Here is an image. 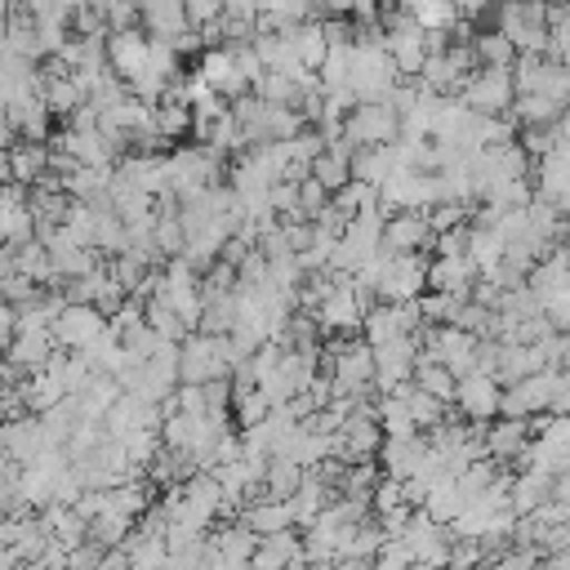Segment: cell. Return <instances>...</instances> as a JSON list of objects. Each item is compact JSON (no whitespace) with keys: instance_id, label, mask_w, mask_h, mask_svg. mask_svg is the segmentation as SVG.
<instances>
[{"instance_id":"6da1fadb","label":"cell","mask_w":570,"mask_h":570,"mask_svg":"<svg viewBox=\"0 0 570 570\" xmlns=\"http://www.w3.org/2000/svg\"><path fill=\"white\" fill-rule=\"evenodd\" d=\"M227 156L205 147V142H183L169 151V191L187 196V191H205V187H223L227 183Z\"/></svg>"},{"instance_id":"7a4b0ae2","label":"cell","mask_w":570,"mask_h":570,"mask_svg":"<svg viewBox=\"0 0 570 570\" xmlns=\"http://www.w3.org/2000/svg\"><path fill=\"white\" fill-rule=\"evenodd\" d=\"M494 31L508 36L517 53H548V4H499Z\"/></svg>"},{"instance_id":"3957f363","label":"cell","mask_w":570,"mask_h":570,"mask_svg":"<svg viewBox=\"0 0 570 570\" xmlns=\"http://www.w3.org/2000/svg\"><path fill=\"white\" fill-rule=\"evenodd\" d=\"M512 98H517L512 71H499V67H476L463 80V89H459V102L472 116H508L512 111Z\"/></svg>"},{"instance_id":"277c9868","label":"cell","mask_w":570,"mask_h":570,"mask_svg":"<svg viewBox=\"0 0 570 570\" xmlns=\"http://www.w3.org/2000/svg\"><path fill=\"white\" fill-rule=\"evenodd\" d=\"M379 303H419L428 294V258L423 254H383V272L374 285Z\"/></svg>"},{"instance_id":"5b68a950","label":"cell","mask_w":570,"mask_h":570,"mask_svg":"<svg viewBox=\"0 0 570 570\" xmlns=\"http://www.w3.org/2000/svg\"><path fill=\"white\" fill-rule=\"evenodd\" d=\"M343 138L361 151V147H392L401 142V116L387 102H356L343 120Z\"/></svg>"},{"instance_id":"8992f818","label":"cell","mask_w":570,"mask_h":570,"mask_svg":"<svg viewBox=\"0 0 570 570\" xmlns=\"http://www.w3.org/2000/svg\"><path fill=\"white\" fill-rule=\"evenodd\" d=\"M361 321H365V307L352 294V276H338V289L316 307L321 343H330V338H361Z\"/></svg>"},{"instance_id":"52a82bcc","label":"cell","mask_w":570,"mask_h":570,"mask_svg":"<svg viewBox=\"0 0 570 570\" xmlns=\"http://www.w3.org/2000/svg\"><path fill=\"white\" fill-rule=\"evenodd\" d=\"M423 321H419V303H374L361 321V343L370 347H383L392 338H410L419 334Z\"/></svg>"},{"instance_id":"ba28073f","label":"cell","mask_w":570,"mask_h":570,"mask_svg":"<svg viewBox=\"0 0 570 570\" xmlns=\"http://www.w3.org/2000/svg\"><path fill=\"white\" fill-rule=\"evenodd\" d=\"M374 352V392H396L414 379V361H419V334L410 338H392L383 347H370Z\"/></svg>"},{"instance_id":"9c48e42d","label":"cell","mask_w":570,"mask_h":570,"mask_svg":"<svg viewBox=\"0 0 570 570\" xmlns=\"http://www.w3.org/2000/svg\"><path fill=\"white\" fill-rule=\"evenodd\" d=\"M45 450H53V445H49L45 423H40L36 414H18V419H4V423H0V454H4V463L27 468V463H36Z\"/></svg>"},{"instance_id":"30bf717a","label":"cell","mask_w":570,"mask_h":570,"mask_svg":"<svg viewBox=\"0 0 570 570\" xmlns=\"http://www.w3.org/2000/svg\"><path fill=\"white\" fill-rule=\"evenodd\" d=\"M102 330H107V316L98 307H85V303H67L62 316L49 325L58 352H85Z\"/></svg>"},{"instance_id":"8fae6325","label":"cell","mask_w":570,"mask_h":570,"mask_svg":"<svg viewBox=\"0 0 570 570\" xmlns=\"http://www.w3.org/2000/svg\"><path fill=\"white\" fill-rule=\"evenodd\" d=\"M40 102L49 107V116L67 120L71 111L85 107V85L71 71H62L58 58H49V62H40Z\"/></svg>"},{"instance_id":"7c38bea8","label":"cell","mask_w":570,"mask_h":570,"mask_svg":"<svg viewBox=\"0 0 570 570\" xmlns=\"http://www.w3.org/2000/svg\"><path fill=\"white\" fill-rule=\"evenodd\" d=\"M499 383L490 374H468L459 379V392H454V410L463 423H494L499 419Z\"/></svg>"},{"instance_id":"4fadbf2b","label":"cell","mask_w":570,"mask_h":570,"mask_svg":"<svg viewBox=\"0 0 570 570\" xmlns=\"http://www.w3.org/2000/svg\"><path fill=\"white\" fill-rule=\"evenodd\" d=\"M379 254H432V227L423 214H392L383 218V249Z\"/></svg>"},{"instance_id":"5bb4252c","label":"cell","mask_w":570,"mask_h":570,"mask_svg":"<svg viewBox=\"0 0 570 570\" xmlns=\"http://www.w3.org/2000/svg\"><path fill=\"white\" fill-rule=\"evenodd\" d=\"M374 463H379V472L387 476V481H410V476H419L423 472V463H428V436H405V441H383L379 445V454H374Z\"/></svg>"},{"instance_id":"9a60e30c","label":"cell","mask_w":570,"mask_h":570,"mask_svg":"<svg viewBox=\"0 0 570 570\" xmlns=\"http://www.w3.org/2000/svg\"><path fill=\"white\" fill-rule=\"evenodd\" d=\"M196 76L223 98V102H236V98H245L249 94V85L240 80V71H236V62H232V53L218 45V49H205L200 58H196Z\"/></svg>"},{"instance_id":"2e32d148","label":"cell","mask_w":570,"mask_h":570,"mask_svg":"<svg viewBox=\"0 0 570 570\" xmlns=\"http://www.w3.org/2000/svg\"><path fill=\"white\" fill-rule=\"evenodd\" d=\"M214 379H227L209 352V338L205 334H187L178 343V387H205Z\"/></svg>"},{"instance_id":"e0dca14e","label":"cell","mask_w":570,"mask_h":570,"mask_svg":"<svg viewBox=\"0 0 570 570\" xmlns=\"http://www.w3.org/2000/svg\"><path fill=\"white\" fill-rule=\"evenodd\" d=\"M236 521L254 534V539H272V534H289L294 530V512H289V499H249L240 512H236Z\"/></svg>"},{"instance_id":"ac0fdd59","label":"cell","mask_w":570,"mask_h":570,"mask_svg":"<svg viewBox=\"0 0 570 570\" xmlns=\"http://www.w3.org/2000/svg\"><path fill=\"white\" fill-rule=\"evenodd\" d=\"M36 240V218L27 209V187H0V245Z\"/></svg>"},{"instance_id":"d6986e66","label":"cell","mask_w":570,"mask_h":570,"mask_svg":"<svg viewBox=\"0 0 570 570\" xmlns=\"http://www.w3.org/2000/svg\"><path fill=\"white\" fill-rule=\"evenodd\" d=\"M53 352H58V343H53V334H49V330H18V334H13V343H9L0 356H4V361H13V365L31 379V374H40V370L49 365V356H53Z\"/></svg>"},{"instance_id":"ffe728a7","label":"cell","mask_w":570,"mask_h":570,"mask_svg":"<svg viewBox=\"0 0 570 570\" xmlns=\"http://www.w3.org/2000/svg\"><path fill=\"white\" fill-rule=\"evenodd\" d=\"M138 22H142V36L147 40H174L187 31V4L183 0H151V4H138Z\"/></svg>"},{"instance_id":"44dd1931","label":"cell","mask_w":570,"mask_h":570,"mask_svg":"<svg viewBox=\"0 0 570 570\" xmlns=\"http://www.w3.org/2000/svg\"><path fill=\"white\" fill-rule=\"evenodd\" d=\"M147 67V36L142 31H116L107 36V71L120 80H134Z\"/></svg>"},{"instance_id":"7402d4cb","label":"cell","mask_w":570,"mask_h":570,"mask_svg":"<svg viewBox=\"0 0 570 570\" xmlns=\"http://www.w3.org/2000/svg\"><path fill=\"white\" fill-rule=\"evenodd\" d=\"M4 160H9V183L13 187H36L45 174H49V142H13L9 151H4Z\"/></svg>"},{"instance_id":"603a6c76","label":"cell","mask_w":570,"mask_h":570,"mask_svg":"<svg viewBox=\"0 0 570 570\" xmlns=\"http://www.w3.org/2000/svg\"><path fill=\"white\" fill-rule=\"evenodd\" d=\"M472 281H476V267H472L468 254H459V258H428V289L432 294H459V298H468Z\"/></svg>"},{"instance_id":"cb8c5ba5","label":"cell","mask_w":570,"mask_h":570,"mask_svg":"<svg viewBox=\"0 0 570 570\" xmlns=\"http://www.w3.org/2000/svg\"><path fill=\"white\" fill-rule=\"evenodd\" d=\"M512 125L525 134V129H557V120L566 116V107L557 102V98H548V94H517L512 98Z\"/></svg>"},{"instance_id":"d4e9b609","label":"cell","mask_w":570,"mask_h":570,"mask_svg":"<svg viewBox=\"0 0 570 570\" xmlns=\"http://www.w3.org/2000/svg\"><path fill=\"white\" fill-rule=\"evenodd\" d=\"M543 503H552V476L548 472H512V490H508L512 517H534Z\"/></svg>"},{"instance_id":"484cf974","label":"cell","mask_w":570,"mask_h":570,"mask_svg":"<svg viewBox=\"0 0 570 570\" xmlns=\"http://www.w3.org/2000/svg\"><path fill=\"white\" fill-rule=\"evenodd\" d=\"M525 445H530V423H517V419H494V423H485V459L508 463V459H517Z\"/></svg>"},{"instance_id":"4316f807","label":"cell","mask_w":570,"mask_h":570,"mask_svg":"<svg viewBox=\"0 0 570 570\" xmlns=\"http://www.w3.org/2000/svg\"><path fill=\"white\" fill-rule=\"evenodd\" d=\"M396 147V142H392ZM392 147H361L352 156V183H365V187H383L392 174H396V151Z\"/></svg>"},{"instance_id":"83f0119b","label":"cell","mask_w":570,"mask_h":570,"mask_svg":"<svg viewBox=\"0 0 570 570\" xmlns=\"http://www.w3.org/2000/svg\"><path fill=\"white\" fill-rule=\"evenodd\" d=\"M151 134H156L165 147H169V142L183 147V138H191V107H187V102H174V98L156 102V107H151Z\"/></svg>"},{"instance_id":"f1b7e54d","label":"cell","mask_w":570,"mask_h":570,"mask_svg":"<svg viewBox=\"0 0 570 570\" xmlns=\"http://www.w3.org/2000/svg\"><path fill=\"white\" fill-rule=\"evenodd\" d=\"M18 401H22V410L27 414H49L58 401H67V392H62V383L49 374V370H40V374H31V379H22V387H18Z\"/></svg>"},{"instance_id":"f546056e","label":"cell","mask_w":570,"mask_h":570,"mask_svg":"<svg viewBox=\"0 0 570 570\" xmlns=\"http://www.w3.org/2000/svg\"><path fill=\"white\" fill-rule=\"evenodd\" d=\"M338 436H343V450H347V459H352V463L374 459V454H379V445H383L379 419H356V414H352V419L338 428Z\"/></svg>"},{"instance_id":"4dcf8cb0","label":"cell","mask_w":570,"mask_h":570,"mask_svg":"<svg viewBox=\"0 0 570 570\" xmlns=\"http://www.w3.org/2000/svg\"><path fill=\"white\" fill-rule=\"evenodd\" d=\"M419 392H428L432 401H441V405H454V392H459V379L441 365V361H414V379H410Z\"/></svg>"},{"instance_id":"1f68e13d","label":"cell","mask_w":570,"mask_h":570,"mask_svg":"<svg viewBox=\"0 0 570 570\" xmlns=\"http://www.w3.org/2000/svg\"><path fill=\"white\" fill-rule=\"evenodd\" d=\"M472 58H476V67L512 71L517 49H512V40H508V36H499V31L490 27V31H472Z\"/></svg>"},{"instance_id":"d6a6232c","label":"cell","mask_w":570,"mask_h":570,"mask_svg":"<svg viewBox=\"0 0 570 570\" xmlns=\"http://www.w3.org/2000/svg\"><path fill=\"white\" fill-rule=\"evenodd\" d=\"M289 45H294V58H298V67L307 71V76H316V67L325 62V36H321V22L312 18V22H303V27H294L289 31Z\"/></svg>"},{"instance_id":"836d02e7","label":"cell","mask_w":570,"mask_h":570,"mask_svg":"<svg viewBox=\"0 0 570 570\" xmlns=\"http://www.w3.org/2000/svg\"><path fill=\"white\" fill-rule=\"evenodd\" d=\"M423 512H428L436 525H450V521L463 512V494H459V485H454V472H445V476H441V481L428 490Z\"/></svg>"},{"instance_id":"e575fe53","label":"cell","mask_w":570,"mask_h":570,"mask_svg":"<svg viewBox=\"0 0 570 570\" xmlns=\"http://www.w3.org/2000/svg\"><path fill=\"white\" fill-rule=\"evenodd\" d=\"M303 468L289 463V459H267V472H263V499H294L298 485H303Z\"/></svg>"},{"instance_id":"d590c367","label":"cell","mask_w":570,"mask_h":570,"mask_svg":"<svg viewBox=\"0 0 570 570\" xmlns=\"http://www.w3.org/2000/svg\"><path fill=\"white\" fill-rule=\"evenodd\" d=\"M307 169H312V178H316V183H321L330 196H334V191H343V187L352 183V156L330 151V147H325V151H321V156H316Z\"/></svg>"},{"instance_id":"8d00e7d4","label":"cell","mask_w":570,"mask_h":570,"mask_svg":"<svg viewBox=\"0 0 570 570\" xmlns=\"http://www.w3.org/2000/svg\"><path fill=\"white\" fill-rule=\"evenodd\" d=\"M330 205L352 223L356 214H374V209H379V191H374V187H365V183H347L343 191H334V196H330Z\"/></svg>"},{"instance_id":"74e56055","label":"cell","mask_w":570,"mask_h":570,"mask_svg":"<svg viewBox=\"0 0 570 570\" xmlns=\"http://www.w3.org/2000/svg\"><path fill=\"white\" fill-rule=\"evenodd\" d=\"M142 321H147V330H151L160 343H183V338H187L183 321H178L160 298H147V303H142Z\"/></svg>"},{"instance_id":"f35d334b","label":"cell","mask_w":570,"mask_h":570,"mask_svg":"<svg viewBox=\"0 0 570 570\" xmlns=\"http://www.w3.org/2000/svg\"><path fill=\"white\" fill-rule=\"evenodd\" d=\"M410 18L419 22V31H450V27L459 22V13H454V4H445V0H428V4H410Z\"/></svg>"},{"instance_id":"ab89813d","label":"cell","mask_w":570,"mask_h":570,"mask_svg":"<svg viewBox=\"0 0 570 570\" xmlns=\"http://www.w3.org/2000/svg\"><path fill=\"white\" fill-rule=\"evenodd\" d=\"M147 71H151V76H160V80L169 85V80H178V76H183V58H178L165 40H147Z\"/></svg>"},{"instance_id":"60d3db41","label":"cell","mask_w":570,"mask_h":570,"mask_svg":"<svg viewBox=\"0 0 570 570\" xmlns=\"http://www.w3.org/2000/svg\"><path fill=\"white\" fill-rule=\"evenodd\" d=\"M428 227H432V236H441V232H454V227H468L472 223V209L468 205H454V200H441V205H432L428 214Z\"/></svg>"},{"instance_id":"b9f144b4","label":"cell","mask_w":570,"mask_h":570,"mask_svg":"<svg viewBox=\"0 0 570 570\" xmlns=\"http://www.w3.org/2000/svg\"><path fill=\"white\" fill-rule=\"evenodd\" d=\"M539 307H543V321L552 325V334H566L570 338V281L561 289H552Z\"/></svg>"},{"instance_id":"7bdbcfd3","label":"cell","mask_w":570,"mask_h":570,"mask_svg":"<svg viewBox=\"0 0 570 570\" xmlns=\"http://www.w3.org/2000/svg\"><path fill=\"white\" fill-rule=\"evenodd\" d=\"M330 205V191L316 183V178H303L298 183V218L303 223H316V214Z\"/></svg>"},{"instance_id":"ee69618b","label":"cell","mask_w":570,"mask_h":570,"mask_svg":"<svg viewBox=\"0 0 570 570\" xmlns=\"http://www.w3.org/2000/svg\"><path fill=\"white\" fill-rule=\"evenodd\" d=\"M187 4V27L191 31H205L214 22H223V4L218 0H183Z\"/></svg>"},{"instance_id":"f6af8a7d","label":"cell","mask_w":570,"mask_h":570,"mask_svg":"<svg viewBox=\"0 0 570 570\" xmlns=\"http://www.w3.org/2000/svg\"><path fill=\"white\" fill-rule=\"evenodd\" d=\"M281 232H285V245H289V254L298 258V254H307L312 249V223H303V218H289V223H281Z\"/></svg>"},{"instance_id":"bcb514c9","label":"cell","mask_w":570,"mask_h":570,"mask_svg":"<svg viewBox=\"0 0 570 570\" xmlns=\"http://www.w3.org/2000/svg\"><path fill=\"white\" fill-rule=\"evenodd\" d=\"M289 570H334V566H325V561H298V566H289Z\"/></svg>"},{"instance_id":"7dc6e473","label":"cell","mask_w":570,"mask_h":570,"mask_svg":"<svg viewBox=\"0 0 570 570\" xmlns=\"http://www.w3.org/2000/svg\"><path fill=\"white\" fill-rule=\"evenodd\" d=\"M561 370H570V338H566V352H561Z\"/></svg>"},{"instance_id":"c3c4849f","label":"cell","mask_w":570,"mask_h":570,"mask_svg":"<svg viewBox=\"0 0 570 570\" xmlns=\"http://www.w3.org/2000/svg\"><path fill=\"white\" fill-rule=\"evenodd\" d=\"M0 472H4V454H0Z\"/></svg>"}]
</instances>
